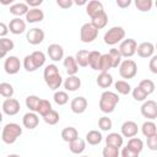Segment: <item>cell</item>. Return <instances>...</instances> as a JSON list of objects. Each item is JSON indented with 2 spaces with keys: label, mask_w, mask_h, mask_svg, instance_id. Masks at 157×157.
I'll use <instances>...</instances> for the list:
<instances>
[{
  "label": "cell",
  "mask_w": 157,
  "mask_h": 157,
  "mask_svg": "<svg viewBox=\"0 0 157 157\" xmlns=\"http://www.w3.org/2000/svg\"><path fill=\"white\" fill-rule=\"evenodd\" d=\"M43 76H44V81H45L47 86L53 91H56L63 83V77H61L59 69L55 64L47 65L44 69Z\"/></svg>",
  "instance_id": "6da1fadb"
},
{
  "label": "cell",
  "mask_w": 157,
  "mask_h": 157,
  "mask_svg": "<svg viewBox=\"0 0 157 157\" xmlns=\"http://www.w3.org/2000/svg\"><path fill=\"white\" fill-rule=\"evenodd\" d=\"M118 103H119V96L115 92L104 91L99 98V109L103 113L109 114V113L114 112Z\"/></svg>",
  "instance_id": "7a4b0ae2"
},
{
  "label": "cell",
  "mask_w": 157,
  "mask_h": 157,
  "mask_svg": "<svg viewBox=\"0 0 157 157\" xmlns=\"http://www.w3.org/2000/svg\"><path fill=\"white\" fill-rule=\"evenodd\" d=\"M22 134V128L16 124V123H7L6 125H4L2 131H1V140L7 144L11 145L13 144Z\"/></svg>",
  "instance_id": "3957f363"
},
{
  "label": "cell",
  "mask_w": 157,
  "mask_h": 157,
  "mask_svg": "<svg viewBox=\"0 0 157 157\" xmlns=\"http://www.w3.org/2000/svg\"><path fill=\"white\" fill-rule=\"evenodd\" d=\"M124 38H125V29L120 26H114L109 28L103 37L104 43L108 45H115L118 43H121Z\"/></svg>",
  "instance_id": "277c9868"
},
{
  "label": "cell",
  "mask_w": 157,
  "mask_h": 157,
  "mask_svg": "<svg viewBox=\"0 0 157 157\" xmlns=\"http://www.w3.org/2000/svg\"><path fill=\"white\" fill-rule=\"evenodd\" d=\"M136 74H137V65L134 60L126 59V60L121 61V64L119 66V75L123 78H126V80L134 78L136 76Z\"/></svg>",
  "instance_id": "5b68a950"
},
{
  "label": "cell",
  "mask_w": 157,
  "mask_h": 157,
  "mask_svg": "<svg viewBox=\"0 0 157 157\" xmlns=\"http://www.w3.org/2000/svg\"><path fill=\"white\" fill-rule=\"evenodd\" d=\"M98 37V29L90 22L82 25L80 29V39L82 43H92Z\"/></svg>",
  "instance_id": "8992f818"
},
{
  "label": "cell",
  "mask_w": 157,
  "mask_h": 157,
  "mask_svg": "<svg viewBox=\"0 0 157 157\" xmlns=\"http://www.w3.org/2000/svg\"><path fill=\"white\" fill-rule=\"evenodd\" d=\"M119 52L121 54V56L124 58H131L134 54H136V50H137V43L135 39L132 38H128V39H124L120 45H119Z\"/></svg>",
  "instance_id": "52a82bcc"
},
{
  "label": "cell",
  "mask_w": 157,
  "mask_h": 157,
  "mask_svg": "<svg viewBox=\"0 0 157 157\" xmlns=\"http://www.w3.org/2000/svg\"><path fill=\"white\" fill-rule=\"evenodd\" d=\"M141 114L144 118L148 119V120H155L157 119V103L152 99L150 101H145L144 104L140 108Z\"/></svg>",
  "instance_id": "ba28073f"
},
{
  "label": "cell",
  "mask_w": 157,
  "mask_h": 157,
  "mask_svg": "<svg viewBox=\"0 0 157 157\" xmlns=\"http://www.w3.org/2000/svg\"><path fill=\"white\" fill-rule=\"evenodd\" d=\"M44 31L40 29V28H37V27H33L31 29L27 31L26 33V39L29 44L32 45H37V44H40L43 40H44Z\"/></svg>",
  "instance_id": "9c48e42d"
},
{
  "label": "cell",
  "mask_w": 157,
  "mask_h": 157,
  "mask_svg": "<svg viewBox=\"0 0 157 157\" xmlns=\"http://www.w3.org/2000/svg\"><path fill=\"white\" fill-rule=\"evenodd\" d=\"M4 69H5V72L9 74V75H15L20 71L21 69V61L17 56L15 55H10L5 59V63H4Z\"/></svg>",
  "instance_id": "30bf717a"
},
{
  "label": "cell",
  "mask_w": 157,
  "mask_h": 157,
  "mask_svg": "<svg viewBox=\"0 0 157 157\" xmlns=\"http://www.w3.org/2000/svg\"><path fill=\"white\" fill-rule=\"evenodd\" d=\"M1 108H2L4 114H6V115H16L21 109V104L15 98H6L2 102Z\"/></svg>",
  "instance_id": "8fae6325"
},
{
  "label": "cell",
  "mask_w": 157,
  "mask_h": 157,
  "mask_svg": "<svg viewBox=\"0 0 157 157\" xmlns=\"http://www.w3.org/2000/svg\"><path fill=\"white\" fill-rule=\"evenodd\" d=\"M86 12L91 17V20H92V18L97 17L98 15H101L102 12H104L103 4L99 0H91L86 5Z\"/></svg>",
  "instance_id": "7c38bea8"
},
{
  "label": "cell",
  "mask_w": 157,
  "mask_h": 157,
  "mask_svg": "<svg viewBox=\"0 0 157 157\" xmlns=\"http://www.w3.org/2000/svg\"><path fill=\"white\" fill-rule=\"evenodd\" d=\"M87 105H88V102L82 96L75 97L70 103V108H71L72 113H75V114H82L87 109Z\"/></svg>",
  "instance_id": "4fadbf2b"
},
{
  "label": "cell",
  "mask_w": 157,
  "mask_h": 157,
  "mask_svg": "<svg viewBox=\"0 0 157 157\" xmlns=\"http://www.w3.org/2000/svg\"><path fill=\"white\" fill-rule=\"evenodd\" d=\"M120 129H121V135H123L124 137H130V139H131V137H135L136 134H137V131H139L137 124H136L135 121H132V120H126V121H124Z\"/></svg>",
  "instance_id": "5bb4252c"
},
{
  "label": "cell",
  "mask_w": 157,
  "mask_h": 157,
  "mask_svg": "<svg viewBox=\"0 0 157 157\" xmlns=\"http://www.w3.org/2000/svg\"><path fill=\"white\" fill-rule=\"evenodd\" d=\"M22 124H23V126L27 128L28 130L36 129V128L38 126V124H39V118H38L37 113H34V112H28V113H26V114L23 115V118H22Z\"/></svg>",
  "instance_id": "9a60e30c"
},
{
  "label": "cell",
  "mask_w": 157,
  "mask_h": 157,
  "mask_svg": "<svg viewBox=\"0 0 157 157\" xmlns=\"http://www.w3.org/2000/svg\"><path fill=\"white\" fill-rule=\"evenodd\" d=\"M155 45L151 42H142L141 44L137 45V55L141 58H152L155 53Z\"/></svg>",
  "instance_id": "2e32d148"
},
{
  "label": "cell",
  "mask_w": 157,
  "mask_h": 157,
  "mask_svg": "<svg viewBox=\"0 0 157 157\" xmlns=\"http://www.w3.org/2000/svg\"><path fill=\"white\" fill-rule=\"evenodd\" d=\"M47 53H48V56L53 60V61H59L64 58V49L60 44H50L47 49Z\"/></svg>",
  "instance_id": "e0dca14e"
},
{
  "label": "cell",
  "mask_w": 157,
  "mask_h": 157,
  "mask_svg": "<svg viewBox=\"0 0 157 157\" xmlns=\"http://www.w3.org/2000/svg\"><path fill=\"white\" fill-rule=\"evenodd\" d=\"M9 29L12 34H21L26 31V22L20 17H15L10 21Z\"/></svg>",
  "instance_id": "ac0fdd59"
},
{
  "label": "cell",
  "mask_w": 157,
  "mask_h": 157,
  "mask_svg": "<svg viewBox=\"0 0 157 157\" xmlns=\"http://www.w3.org/2000/svg\"><path fill=\"white\" fill-rule=\"evenodd\" d=\"M64 67L69 76H75L78 71V64H77L75 56H71V55L66 56L64 59Z\"/></svg>",
  "instance_id": "d6986e66"
},
{
  "label": "cell",
  "mask_w": 157,
  "mask_h": 157,
  "mask_svg": "<svg viewBox=\"0 0 157 157\" xmlns=\"http://www.w3.org/2000/svg\"><path fill=\"white\" fill-rule=\"evenodd\" d=\"M44 20V12L38 9H29V11L26 15V21L28 23H37Z\"/></svg>",
  "instance_id": "ffe728a7"
},
{
  "label": "cell",
  "mask_w": 157,
  "mask_h": 157,
  "mask_svg": "<svg viewBox=\"0 0 157 157\" xmlns=\"http://www.w3.org/2000/svg\"><path fill=\"white\" fill-rule=\"evenodd\" d=\"M81 87V80L75 75V76H67L64 81V88L69 92H75Z\"/></svg>",
  "instance_id": "44dd1931"
},
{
  "label": "cell",
  "mask_w": 157,
  "mask_h": 157,
  "mask_svg": "<svg viewBox=\"0 0 157 157\" xmlns=\"http://www.w3.org/2000/svg\"><path fill=\"white\" fill-rule=\"evenodd\" d=\"M28 11H29V9H28V5L26 2H16V4L10 6V13H12L17 17H21L23 15L26 16Z\"/></svg>",
  "instance_id": "7402d4cb"
},
{
  "label": "cell",
  "mask_w": 157,
  "mask_h": 157,
  "mask_svg": "<svg viewBox=\"0 0 157 157\" xmlns=\"http://www.w3.org/2000/svg\"><path fill=\"white\" fill-rule=\"evenodd\" d=\"M97 85L101 88H109L113 85V76L109 72H101L97 77Z\"/></svg>",
  "instance_id": "603a6c76"
},
{
  "label": "cell",
  "mask_w": 157,
  "mask_h": 157,
  "mask_svg": "<svg viewBox=\"0 0 157 157\" xmlns=\"http://www.w3.org/2000/svg\"><path fill=\"white\" fill-rule=\"evenodd\" d=\"M61 137H63V140L65 141V142H72L74 140H76V139H78V131L75 129V128H72V126H67V128H65V129H63V131H61Z\"/></svg>",
  "instance_id": "cb8c5ba5"
},
{
  "label": "cell",
  "mask_w": 157,
  "mask_h": 157,
  "mask_svg": "<svg viewBox=\"0 0 157 157\" xmlns=\"http://www.w3.org/2000/svg\"><path fill=\"white\" fill-rule=\"evenodd\" d=\"M105 142H107V145H110V146H114V147L120 148L123 146L124 139H123V135H120L118 132H110L105 137Z\"/></svg>",
  "instance_id": "d4e9b609"
},
{
  "label": "cell",
  "mask_w": 157,
  "mask_h": 157,
  "mask_svg": "<svg viewBox=\"0 0 157 157\" xmlns=\"http://www.w3.org/2000/svg\"><path fill=\"white\" fill-rule=\"evenodd\" d=\"M69 148H70V151H71L72 153L80 155V153H82V152L85 151V148H86V141L78 137V139H76V140H74L72 142L69 144Z\"/></svg>",
  "instance_id": "484cf974"
},
{
  "label": "cell",
  "mask_w": 157,
  "mask_h": 157,
  "mask_svg": "<svg viewBox=\"0 0 157 157\" xmlns=\"http://www.w3.org/2000/svg\"><path fill=\"white\" fill-rule=\"evenodd\" d=\"M75 59L78 64V66L81 67H86L88 65V60H90V52L86 50V49H81L76 53L75 55Z\"/></svg>",
  "instance_id": "4316f807"
},
{
  "label": "cell",
  "mask_w": 157,
  "mask_h": 157,
  "mask_svg": "<svg viewBox=\"0 0 157 157\" xmlns=\"http://www.w3.org/2000/svg\"><path fill=\"white\" fill-rule=\"evenodd\" d=\"M141 131H142L144 136L150 137V136L157 134V125H156L152 120H147V121H145V123L142 124V126H141Z\"/></svg>",
  "instance_id": "83f0119b"
},
{
  "label": "cell",
  "mask_w": 157,
  "mask_h": 157,
  "mask_svg": "<svg viewBox=\"0 0 157 157\" xmlns=\"http://www.w3.org/2000/svg\"><path fill=\"white\" fill-rule=\"evenodd\" d=\"M102 139H103V136H102L101 131H98V130H90L86 134V141L92 146L98 145L102 141Z\"/></svg>",
  "instance_id": "f1b7e54d"
},
{
  "label": "cell",
  "mask_w": 157,
  "mask_h": 157,
  "mask_svg": "<svg viewBox=\"0 0 157 157\" xmlns=\"http://www.w3.org/2000/svg\"><path fill=\"white\" fill-rule=\"evenodd\" d=\"M112 67H113V64H112L110 55L108 53L102 54L101 60H99V69H98V71H101V72H108V70L112 69Z\"/></svg>",
  "instance_id": "f546056e"
},
{
  "label": "cell",
  "mask_w": 157,
  "mask_h": 157,
  "mask_svg": "<svg viewBox=\"0 0 157 157\" xmlns=\"http://www.w3.org/2000/svg\"><path fill=\"white\" fill-rule=\"evenodd\" d=\"M114 87H115V91L123 96H126L131 92V86L129 85L128 81L125 80H118L115 83H114Z\"/></svg>",
  "instance_id": "4dcf8cb0"
},
{
  "label": "cell",
  "mask_w": 157,
  "mask_h": 157,
  "mask_svg": "<svg viewBox=\"0 0 157 157\" xmlns=\"http://www.w3.org/2000/svg\"><path fill=\"white\" fill-rule=\"evenodd\" d=\"M91 23L99 31V29H102V28H104V27L107 26V23H108V15H107L105 11H104V12H102L101 15H98L97 17L92 18Z\"/></svg>",
  "instance_id": "1f68e13d"
},
{
  "label": "cell",
  "mask_w": 157,
  "mask_h": 157,
  "mask_svg": "<svg viewBox=\"0 0 157 157\" xmlns=\"http://www.w3.org/2000/svg\"><path fill=\"white\" fill-rule=\"evenodd\" d=\"M15 47V43L12 42V39L9 38H0V50H1V58L6 56V53L12 50Z\"/></svg>",
  "instance_id": "d6a6232c"
},
{
  "label": "cell",
  "mask_w": 157,
  "mask_h": 157,
  "mask_svg": "<svg viewBox=\"0 0 157 157\" xmlns=\"http://www.w3.org/2000/svg\"><path fill=\"white\" fill-rule=\"evenodd\" d=\"M40 99L42 98H39L37 96H28L26 98V107L29 109V112L37 113L38 107H39V103H40Z\"/></svg>",
  "instance_id": "836d02e7"
},
{
  "label": "cell",
  "mask_w": 157,
  "mask_h": 157,
  "mask_svg": "<svg viewBox=\"0 0 157 157\" xmlns=\"http://www.w3.org/2000/svg\"><path fill=\"white\" fill-rule=\"evenodd\" d=\"M126 146H128L130 150H132V151H135V152H137V153H140V152L144 150V142H142V140L139 139V137H131V139H129Z\"/></svg>",
  "instance_id": "e575fe53"
},
{
  "label": "cell",
  "mask_w": 157,
  "mask_h": 157,
  "mask_svg": "<svg viewBox=\"0 0 157 157\" xmlns=\"http://www.w3.org/2000/svg\"><path fill=\"white\" fill-rule=\"evenodd\" d=\"M101 56L102 54L97 50H93V52H90V60H88V65L93 69V70H97L99 69V60H101Z\"/></svg>",
  "instance_id": "d590c367"
},
{
  "label": "cell",
  "mask_w": 157,
  "mask_h": 157,
  "mask_svg": "<svg viewBox=\"0 0 157 157\" xmlns=\"http://www.w3.org/2000/svg\"><path fill=\"white\" fill-rule=\"evenodd\" d=\"M13 87L12 85L7 83V82H1L0 83V94L4 98H12L13 96Z\"/></svg>",
  "instance_id": "8d00e7d4"
},
{
  "label": "cell",
  "mask_w": 157,
  "mask_h": 157,
  "mask_svg": "<svg viewBox=\"0 0 157 157\" xmlns=\"http://www.w3.org/2000/svg\"><path fill=\"white\" fill-rule=\"evenodd\" d=\"M108 54L110 55L113 67H118V66H120V64H121V58H123V56H121L119 49H117V48H112V49L109 50Z\"/></svg>",
  "instance_id": "74e56055"
},
{
  "label": "cell",
  "mask_w": 157,
  "mask_h": 157,
  "mask_svg": "<svg viewBox=\"0 0 157 157\" xmlns=\"http://www.w3.org/2000/svg\"><path fill=\"white\" fill-rule=\"evenodd\" d=\"M53 108H52V104L48 99H40V103H39V107H38V110L37 113L42 117H45L49 112H52Z\"/></svg>",
  "instance_id": "f35d334b"
},
{
  "label": "cell",
  "mask_w": 157,
  "mask_h": 157,
  "mask_svg": "<svg viewBox=\"0 0 157 157\" xmlns=\"http://www.w3.org/2000/svg\"><path fill=\"white\" fill-rule=\"evenodd\" d=\"M152 0H136L135 1V6L139 11L141 12H148L152 9Z\"/></svg>",
  "instance_id": "ab89813d"
},
{
  "label": "cell",
  "mask_w": 157,
  "mask_h": 157,
  "mask_svg": "<svg viewBox=\"0 0 157 157\" xmlns=\"http://www.w3.org/2000/svg\"><path fill=\"white\" fill-rule=\"evenodd\" d=\"M54 102L58 104V105H64L69 102V94L65 92V91H56L54 93Z\"/></svg>",
  "instance_id": "60d3db41"
},
{
  "label": "cell",
  "mask_w": 157,
  "mask_h": 157,
  "mask_svg": "<svg viewBox=\"0 0 157 157\" xmlns=\"http://www.w3.org/2000/svg\"><path fill=\"white\" fill-rule=\"evenodd\" d=\"M139 87H141L147 94H151V93H153L155 92V88H156V86H155V82L152 81V80H148V78H145V80H142V81H140V83H139Z\"/></svg>",
  "instance_id": "b9f144b4"
},
{
  "label": "cell",
  "mask_w": 157,
  "mask_h": 157,
  "mask_svg": "<svg viewBox=\"0 0 157 157\" xmlns=\"http://www.w3.org/2000/svg\"><path fill=\"white\" fill-rule=\"evenodd\" d=\"M43 119H44V121L47 123V124H49V125H55V124H58L59 123V120H60V115H59V113L56 112V110H52V112H49L45 117H43Z\"/></svg>",
  "instance_id": "7bdbcfd3"
},
{
  "label": "cell",
  "mask_w": 157,
  "mask_h": 157,
  "mask_svg": "<svg viewBox=\"0 0 157 157\" xmlns=\"http://www.w3.org/2000/svg\"><path fill=\"white\" fill-rule=\"evenodd\" d=\"M31 55H32V58H33V60H34V63H36V65H37L38 69L42 67V66L45 64V54H44L43 52L36 50V52H33Z\"/></svg>",
  "instance_id": "ee69618b"
},
{
  "label": "cell",
  "mask_w": 157,
  "mask_h": 157,
  "mask_svg": "<svg viewBox=\"0 0 157 157\" xmlns=\"http://www.w3.org/2000/svg\"><path fill=\"white\" fill-rule=\"evenodd\" d=\"M23 67H25L26 71H28V72H33V71H36V70L38 69L31 54L25 56V59H23Z\"/></svg>",
  "instance_id": "f6af8a7d"
},
{
  "label": "cell",
  "mask_w": 157,
  "mask_h": 157,
  "mask_svg": "<svg viewBox=\"0 0 157 157\" xmlns=\"http://www.w3.org/2000/svg\"><path fill=\"white\" fill-rule=\"evenodd\" d=\"M102 155H103V157H119L120 152H119L118 147H114V146H110V145H105V147L102 151Z\"/></svg>",
  "instance_id": "bcb514c9"
},
{
  "label": "cell",
  "mask_w": 157,
  "mask_h": 157,
  "mask_svg": "<svg viewBox=\"0 0 157 157\" xmlns=\"http://www.w3.org/2000/svg\"><path fill=\"white\" fill-rule=\"evenodd\" d=\"M131 93H132V98L135 99V101H137V102H142V101H145L146 98H147V93L141 88V87H139V86H136L132 91H131Z\"/></svg>",
  "instance_id": "7dc6e473"
},
{
  "label": "cell",
  "mask_w": 157,
  "mask_h": 157,
  "mask_svg": "<svg viewBox=\"0 0 157 157\" xmlns=\"http://www.w3.org/2000/svg\"><path fill=\"white\" fill-rule=\"evenodd\" d=\"M98 126L101 130L103 131H108L112 129L113 126V123H112V119L108 118V117H101L99 120H98Z\"/></svg>",
  "instance_id": "c3c4849f"
},
{
  "label": "cell",
  "mask_w": 157,
  "mask_h": 157,
  "mask_svg": "<svg viewBox=\"0 0 157 157\" xmlns=\"http://www.w3.org/2000/svg\"><path fill=\"white\" fill-rule=\"evenodd\" d=\"M146 144H147V147H148L151 151H157V134H155V135L147 137Z\"/></svg>",
  "instance_id": "681fc988"
},
{
  "label": "cell",
  "mask_w": 157,
  "mask_h": 157,
  "mask_svg": "<svg viewBox=\"0 0 157 157\" xmlns=\"http://www.w3.org/2000/svg\"><path fill=\"white\" fill-rule=\"evenodd\" d=\"M121 157H139V153L130 150L128 146H125L123 150H121V153H120Z\"/></svg>",
  "instance_id": "f907efd6"
},
{
  "label": "cell",
  "mask_w": 157,
  "mask_h": 157,
  "mask_svg": "<svg viewBox=\"0 0 157 157\" xmlns=\"http://www.w3.org/2000/svg\"><path fill=\"white\" fill-rule=\"evenodd\" d=\"M148 69L152 74H157V55H153L151 59H150V63H148Z\"/></svg>",
  "instance_id": "816d5d0a"
},
{
  "label": "cell",
  "mask_w": 157,
  "mask_h": 157,
  "mask_svg": "<svg viewBox=\"0 0 157 157\" xmlns=\"http://www.w3.org/2000/svg\"><path fill=\"white\" fill-rule=\"evenodd\" d=\"M72 4H74L72 0H56V5L61 9H69L72 6Z\"/></svg>",
  "instance_id": "f5cc1de1"
},
{
  "label": "cell",
  "mask_w": 157,
  "mask_h": 157,
  "mask_svg": "<svg viewBox=\"0 0 157 157\" xmlns=\"http://www.w3.org/2000/svg\"><path fill=\"white\" fill-rule=\"evenodd\" d=\"M42 2H43L42 0H27L26 1L28 7H31V9H38V6L42 5Z\"/></svg>",
  "instance_id": "db71d44e"
},
{
  "label": "cell",
  "mask_w": 157,
  "mask_h": 157,
  "mask_svg": "<svg viewBox=\"0 0 157 157\" xmlns=\"http://www.w3.org/2000/svg\"><path fill=\"white\" fill-rule=\"evenodd\" d=\"M9 31H10V29H9V26H6L4 22H1V23H0V37H1V38H5V36L7 34Z\"/></svg>",
  "instance_id": "11a10c76"
},
{
  "label": "cell",
  "mask_w": 157,
  "mask_h": 157,
  "mask_svg": "<svg viewBox=\"0 0 157 157\" xmlns=\"http://www.w3.org/2000/svg\"><path fill=\"white\" fill-rule=\"evenodd\" d=\"M117 5L121 9H125L131 5V0H117Z\"/></svg>",
  "instance_id": "9f6ffc18"
},
{
  "label": "cell",
  "mask_w": 157,
  "mask_h": 157,
  "mask_svg": "<svg viewBox=\"0 0 157 157\" xmlns=\"http://www.w3.org/2000/svg\"><path fill=\"white\" fill-rule=\"evenodd\" d=\"M87 0H76V1H74V4H76V5H78V6H81V5H87Z\"/></svg>",
  "instance_id": "6f0895ef"
},
{
  "label": "cell",
  "mask_w": 157,
  "mask_h": 157,
  "mask_svg": "<svg viewBox=\"0 0 157 157\" xmlns=\"http://www.w3.org/2000/svg\"><path fill=\"white\" fill-rule=\"evenodd\" d=\"M6 157H20V156L16 155V153H11V155H9V156H6Z\"/></svg>",
  "instance_id": "680465c9"
},
{
  "label": "cell",
  "mask_w": 157,
  "mask_h": 157,
  "mask_svg": "<svg viewBox=\"0 0 157 157\" xmlns=\"http://www.w3.org/2000/svg\"><path fill=\"white\" fill-rule=\"evenodd\" d=\"M155 6H156V9H157V0H156V2H155Z\"/></svg>",
  "instance_id": "91938a15"
},
{
  "label": "cell",
  "mask_w": 157,
  "mask_h": 157,
  "mask_svg": "<svg viewBox=\"0 0 157 157\" xmlns=\"http://www.w3.org/2000/svg\"><path fill=\"white\" fill-rule=\"evenodd\" d=\"M155 49H156V50H157V43H156V45H155Z\"/></svg>",
  "instance_id": "94428289"
},
{
  "label": "cell",
  "mask_w": 157,
  "mask_h": 157,
  "mask_svg": "<svg viewBox=\"0 0 157 157\" xmlns=\"http://www.w3.org/2000/svg\"><path fill=\"white\" fill-rule=\"evenodd\" d=\"M81 157H88V156H81Z\"/></svg>",
  "instance_id": "6125c7cd"
}]
</instances>
